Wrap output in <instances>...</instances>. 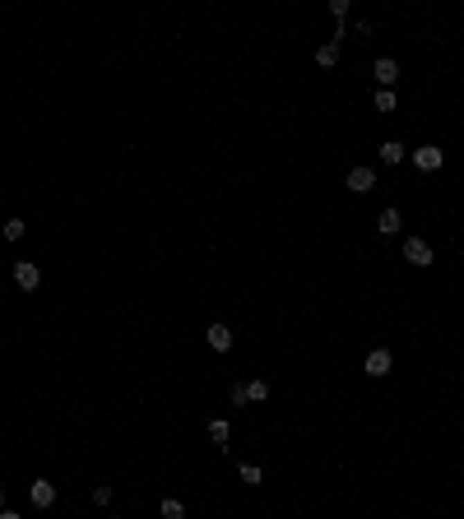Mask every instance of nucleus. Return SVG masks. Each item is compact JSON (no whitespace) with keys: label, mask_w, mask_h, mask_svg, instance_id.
Returning a JSON list of instances; mask_svg holds the SVG:
<instances>
[{"label":"nucleus","mask_w":464,"mask_h":519,"mask_svg":"<svg viewBox=\"0 0 464 519\" xmlns=\"http://www.w3.org/2000/svg\"><path fill=\"white\" fill-rule=\"evenodd\" d=\"M441 163H446V153L436 149V144H422V149H413V167H418V172H441Z\"/></svg>","instance_id":"1"},{"label":"nucleus","mask_w":464,"mask_h":519,"mask_svg":"<svg viewBox=\"0 0 464 519\" xmlns=\"http://www.w3.org/2000/svg\"><path fill=\"white\" fill-rule=\"evenodd\" d=\"M404 260L418 264V269H427V264H432V246L422 242V237H409V242H404Z\"/></svg>","instance_id":"2"},{"label":"nucleus","mask_w":464,"mask_h":519,"mask_svg":"<svg viewBox=\"0 0 464 519\" xmlns=\"http://www.w3.org/2000/svg\"><path fill=\"white\" fill-rule=\"evenodd\" d=\"M15 283H19L24 292H33L37 283H42V269H37L33 260H19V264H15Z\"/></svg>","instance_id":"3"},{"label":"nucleus","mask_w":464,"mask_h":519,"mask_svg":"<svg viewBox=\"0 0 464 519\" xmlns=\"http://www.w3.org/2000/svg\"><path fill=\"white\" fill-rule=\"evenodd\" d=\"M343 185H348L353 195H367L371 185H376V172H371V167H353L348 176H343Z\"/></svg>","instance_id":"4"},{"label":"nucleus","mask_w":464,"mask_h":519,"mask_svg":"<svg viewBox=\"0 0 464 519\" xmlns=\"http://www.w3.org/2000/svg\"><path fill=\"white\" fill-rule=\"evenodd\" d=\"M390 367H395V357H390L386 348H376V352H367V376H376V381H381V376H390Z\"/></svg>","instance_id":"5"},{"label":"nucleus","mask_w":464,"mask_h":519,"mask_svg":"<svg viewBox=\"0 0 464 519\" xmlns=\"http://www.w3.org/2000/svg\"><path fill=\"white\" fill-rule=\"evenodd\" d=\"M28 496H33V505H37V510H46V505H56V487H51L46 477H37V482H33V487H28Z\"/></svg>","instance_id":"6"},{"label":"nucleus","mask_w":464,"mask_h":519,"mask_svg":"<svg viewBox=\"0 0 464 519\" xmlns=\"http://www.w3.org/2000/svg\"><path fill=\"white\" fill-rule=\"evenodd\" d=\"M204 338H209V348H214V352H228L232 348V329H228V325H209Z\"/></svg>","instance_id":"7"},{"label":"nucleus","mask_w":464,"mask_h":519,"mask_svg":"<svg viewBox=\"0 0 464 519\" xmlns=\"http://www.w3.org/2000/svg\"><path fill=\"white\" fill-rule=\"evenodd\" d=\"M339 42H343V28L334 33V42H325L321 51H316V65H321V70H330V65L339 61Z\"/></svg>","instance_id":"8"},{"label":"nucleus","mask_w":464,"mask_h":519,"mask_svg":"<svg viewBox=\"0 0 464 519\" xmlns=\"http://www.w3.org/2000/svg\"><path fill=\"white\" fill-rule=\"evenodd\" d=\"M395 79H400V65L390 61V56H381V61H376V84H381V89H390Z\"/></svg>","instance_id":"9"},{"label":"nucleus","mask_w":464,"mask_h":519,"mask_svg":"<svg viewBox=\"0 0 464 519\" xmlns=\"http://www.w3.org/2000/svg\"><path fill=\"white\" fill-rule=\"evenodd\" d=\"M404 158H409V149H404L400 139H386V144H381V163H386V167H395V163H404Z\"/></svg>","instance_id":"10"},{"label":"nucleus","mask_w":464,"mask_h":519,"mask_svg":"<svg viewBox=\"0 0 464 519\" xmlns=\"http://www.w3.org/2000/svg\"><path fill=\"white\" fill-rule=\"evenodd\" d=\"M228 436H232V427L223 422V417H218V422H209V441H214L218 450H228Z\"/></svg>","instance_id":"11"},{"label":"nucleus","mask_w":464,"mask_h":519,"mask_svg":"<svg viewBox=\"0 0 464 519\" xmlns=\"http://www.w3.org/2000/svg\"><path fill=\"white\" fill-rule=\"evenodd\" d=\"M376 228H381V237H390V232H400V209H386V214L376 218Z\"/></svg>","instance_id":"12"},{"label":"nucleus","mask_w":464,"mask_h":519,"mask_svg":"<svg viewBox=\"0 0 464 519\" xmlns=\"http://www.w3.org/2000/svg\"><path fill=\"white\" fill-rule=\"evenodd\" d=\"M158 515H163V519H186V505H181V501H172V496H168V501L158 505Z\"/></svg>","instance_id":"13"},{"label":"nucleus","mask_w":464,"mask_h":519,"mask_svg":"<svg viewBox=\"0 0 464 519\" xmlns=\"http://www.w3.org/2000/svg\"><path fill=\"white\" fill-rule=\"evenodd\" d=\"M247 394H251V403H265V399H269V385L265 381H247Z\"/></svg>","instance_id":"14"},{"label":"nucleus","mask_w":464,"mask_h":519,"mask_svg":"<svg viewBox=\"0 0 464 519\" xmlns=\"http://www.w3.org/2000/svg\"><path fill=\"white\" fill-rule=\"evenodd\" d=\"M237 473H242V482H247V487H260V468H256V464H242Z\"/></svg>","instance_id":"15"},{"label":"nucleus","mask_w":464,"mask_h":519,"mask_svg":"<svg viewBox=\"0 0 464 519\" xmlns=\"http://www.w3.org/2000/svg\"><path fill=\"white\" fill-rule=\"evenodd\" d=\"M228 399H232V408H242V403H251V394H247V385H242V381H237V385L228 390Z\"/></svg>","instance_id":"16"},{"label":"nucleus","mask_w":464,"mask_h":519,"mask_svg":"<svg viewBox=\"0 0 464 519\" xmlns=\"http://www.w3.org/2000/svg\"><path fill=\"white\" fill-rule=\"evenodd\" d=\"M376 111H395V93L390 89H376Z\"/></svg>","instance_id":"17"},{"label":"nucleus","mask_w":464,"mask_h":519,"mask_svg":"<svg viewBox=\"0 0 464 519\" xmlns=\"http://www.w3.org/2000/svg\"><path fill=\"white\" fill-rule=\"evenodd\" d=\"M0 232H5L10 242H19V237H24V223H19V218H10V223H5V228H0Z\"/></svg>","instance_id":"18"},{"label":"nucleus","mask_w":464,"mask_h":519,"mask_svg":"<svg viewBox=\"0 0 464 519\" xmlns=\"http://www.w3.org/2000/svg\"><path fill=\"white\" fill-rule=\"evenodd\" d=\"M93 501L107 505V501H111V482H98V487H93Z\"/></svg>","instance_id":"19"},{"label":"nucleus","mask_w":464,"mask_h":519,"mask_svg":"<svg viewBox=\"0 0 464 519\" xmlns=\"http://www.w3.org/2000/svg\"><path fill=\"white\" fill-rule=\"evenodd\" d=\"M330 15H334V19L343 24V15H348V0H330Z\"/></svg>","instance_id":"20"},{"label":"nucleus","mask_w":464,"mask_h":519,"mask_svg":"<svg viewBox=\"0 0 464 519\" xmlns=\"http://www.w3.org/2000/svg\"><path fill=\"white\" fill-rule=\"evenodd\" d=\"M0 519H19V515H15V510H0Z\"/></svg>","instance_id":"21"},{"label":"nucleus","mask_w":464,"mask_h":519,"mask_svg":"<svg viewBox=\"0 0 464 519\" xmlns=\"http://www.w3.org/2000/svg\"><path fill=\"white\" fill-rule=\"evenodd\" d=\"M0 510H5V491H0Z\"/></svg>","instance_id":"22"}]
</instances>
